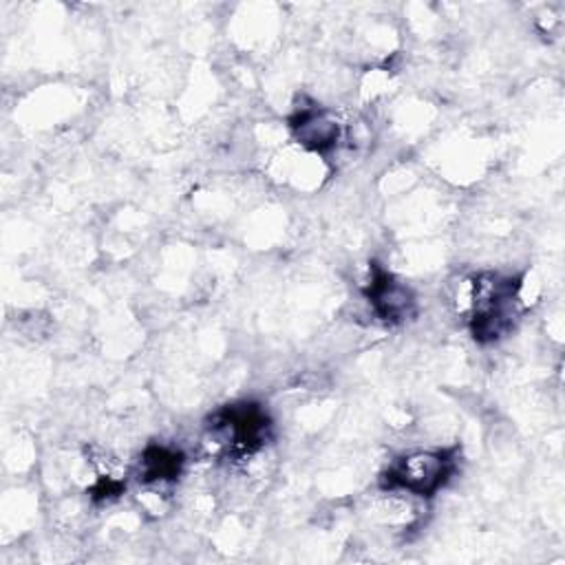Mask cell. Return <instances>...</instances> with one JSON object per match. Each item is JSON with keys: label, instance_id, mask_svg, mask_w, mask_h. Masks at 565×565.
<instances>
[{"label": "cell", "instance_id": "1", "mask_svg": "<svg viewBox=\"0 0 565 565\" xmlns=\"http://www.w3.org/2000/svg\"><path fill=\"white\" fill-rule=\"evenodd\" d=\"M455 448H408L391 459L380 483L382 490L404 492L417 499L435 497L455 475Z\"/></svg>", "mask_w": 565, "mask_h": 565}, {"label": "cell", "instance_id": "2", "mask_svg": "<svg viewBox=\"0 0 565 565\" xmlns=\"http://www.w3.org/2000/svg\"><path fill=\"white\" fill-rule=\"evenodd\" d=\"M291 139L307 154L324 159L335 152L347 139V124L331 110L318 104L298 106L289 117Z\"/></svg>", "mask_w": 565, "mask_h": 565}, {"label": "cell", "instance_id": "3", "mask_svg": "<svg viewBox=\"0 0 565 565\" xmlns=\"http://www.w3.org/2000/svg\"><path fill=\"white\" fill-rule=\"evenodd\" d=\"M362 294L371 313L384 324H402L417 311L415 291L380 265L369 267V280Z\"/></svg>", "mask_w": 565, "mask_h": 565}, {"label": "cell", "instance_id": "4", "mask_svg": "<svg viewBox=\"0 0 565 565\" xmlns=\"http://www.w3.org/2000/svg\"><path fill=\"white\" fill-rule=\"evenodd\" d=\"M183 468L185 455L177 446L148 444L135 463V477L139 486H157L172 490V486L183 475Z\"/></svg>", "mask_w": 565, "mask_h": 565}]
</instances>
